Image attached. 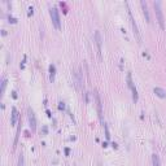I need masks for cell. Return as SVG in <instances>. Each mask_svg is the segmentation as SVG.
<instances>
[{
  "label": "cell",
  "mask_w": 166,
  "mask_h": 166,
  "mask_svg": "<svg viewBox=\"0 0 166 166\" xmlns=\"http://www.w3.org/2000/svg\"><path fill=\"white\" fill-rule=\"evenodd\" d=\"M152 165L153 166H161V161H160L158 154L154 153L153 156H152Z\"/></svg>",
  "instance_id": "12"
},
{
  "label": "cell",
  "mask_w": 166,
  "mask_h": 166,
  "mask_svg": "<svg viewBox=\"0 0 166 166\" xmlns=\"http://www.w3.org/2000/svg\"><path fill=\"white\" fill-rule=\"evenodd\" d=\"M95 99H96V105H97L99 117H100V121L103 122V125H104V119H103V110H101V100H100V96H99V93H97V92H95Z\"/></svg>",
  "instance_id": "8"
},
{
  "label": "cell",
  "mask_w": 166,
  "mask_h": 166,
  "mask_svg": "<svg viewBox=\"0 0 166 166\" xmlns=\"http://www.w3.org/2000/svg\"><path fill=\"white\" fill-rule=\"evenodd\" d=\"M127 84H128V87L131 88V91H132V99H134V101H138V91H136L135 86H134V82H132V79H131V74L130 73L127 74Z\"/></svg>",
  "instance_id": "5"
},
{
  "label": "cell",
  "mask_w": 166,
  "mask_h": 166,
  "mask_svg": "<svg viewBox=\"0 0 166 166\" xmlns=\"http://www.w3.org/2000/svg\"><path fill=\"white\" fill-rule=\"evenodd\" d=\"M18 166H23V156L22 154H20V157H18Z\"/></svg>",
  "instance_id": "15"
},
{
  "label": "cell",
  "mask_w": 166,
  "mask_h": 166,
  "mask_svg": "<svg viewBox=\"0 0 166 166\" xmlns=\"http://www.w3.org/2000/svg\"><path fill=\"white\" fill-rule=\"evenodd\" d=\"M5 86H7V79H5V78H3V81H1V95H4Z\"/></svg>",
  "instance_id": "14"
},
{
  "label": "cell",
  "mask_w": 166,
  "mask_h": 166,
  "mask_svg": "<svg viewBox=\"0 0 166 166\" xmlns=\"http://www.w3.org/2000/svg\"><path fill=\"white\" fill-rule=\"evenodd\" d=\"M153 91H154V93H156V95L158 96V97H162V99H164V97H166V91L164 90V88L156 87V88H154Z\"/></svg>",
  "instance_id": "11"
},
{
  "label": "cell",
  "mask_w": 166,
  "mask_h": 166,
  "mask_svg": "<svg viewBox=\"0 0 166 166\" xmlns=\"http://www.w3.org/2000/svg\"><path fill=\"white\" fill-rule=\"evenodd\" d=\"M55 71H56L55 65H51L49 66V79H51V82L55 81Z\"/></svg>",
  "instance_id": "13"
},
{
  "label": "cell",
  "mask_w": 166,
  "mask_h": 166,
  "mask_svg": "<svg viewBox=\"0 0 166 166\" xmlns=\"http://www.w3.org/2000/svg\"><path fill=\"white\" fill-rule=\"evenodd\" d=\"M128 17H130V21H131V26H132V30H134V35L136 36V39H138L139 43H141V35H140V33H139L138 25H136L135 20H134V17H132V13H131L130 9H128Z\"/></svg>",
  "instance_id": "3"
},
{
  "label": "cell",
  "mask_w": 166,
  "mask_h": 166,
  "mask_svg": "<svg viewBox=\"0 0 166 166\" xmlns=\"http://www.w3.org/2000/svg\"><path fill=\"white\" fill-rule=\"evenodd\" d=\"M27 117H29V123H30V128L33 132L36 131V118H35V114H34L33 109L29 108L27 109Z\"/></svg>",
  "instance_id": "4"
},
{
  "label": "cell",
  "mask_w": 166,
  "mask_h": 166,
  "mask_svg": "<svg viewBox=\"0 0 166 166\" xmlns=\"http://www.w3.org/2000/svg\"><path fill=\"white\" fill-rule=\"evenodd\" d=\"M140 5H141V8H143V13H144V16H145L147 22H151V17H149V10H148V5H147V3L144 1V0H141Z\"/></svg>",
  "instance_id": "9"
},
{
  "label": "cell",
  "mask_w": 166,
  "mask_h": 166,
  "mask_svg": "<svg viewBox=\"0 0 166 166\" xmlns=\"http://www.w3.org/2000/svg\"><path fill=\"white\" fill-rule=\"evenodd\" d=\"M154 10H156V16H157V21L160 23V27L165 29V22H164V14H162V10H161V4L160 1H154Z\"/></svg>",
  "instance_id": "1"
},
{
  "label": "cell",
  "mask_w": 166,
  "mask_h": 166,
  "mask_svg": "<svg viewBox=\"0 0 166 166\" xmlns=\"http://www.w3.org/2000/svg\"><path fill=\"white\" fill-rule=\"evenodd\" d=\"M74 83H75V87L78 88V90H81L82 83H83V77H82L81 70L74 71Z\"/></svg>",
  "instance_id": "6"
},
{
  "label": "cell",
  "mask_w": 166,
  "mask_h": 166,
  "mask_svg": "<svg viewBox=\"0 0 166 166\" xmlns=\"http://www.w3.org/2000/svg\"><path fill=\"white\" fill-rule=\"evenodd\" d=\"M17 121H18V110L16 108L12 109V119H10V123L13 126L17 125Z\"/></svg>",
  "instance_id": "10"
},
{
  "label": "cell",
  "mask_w": 166,
  "mask_h": 166,
  "mask_svg": "<svg viewBox=\"0 0 166 166\" xmlns=\"http://www.w3.org/2000/svg\"><path fill=\"white\" fill-rule=\"evenodd\" d=\"M95 42H96V45H97V55H99V58H101V35H100V31L96 30L95 31Z\"/></svg>",
  "instance_id": "7"
},
{
  "label": "cell",
  "mask_w": 166,
  "mask_h": 166,
  "mask_svg": "<svg viewBox=\"0 0 166 166\" xmlns=\"http://www.w3.org/2000/svg\"><path fill=\"white\" fill-rule=\"evenodd\" d=\"M49 14H51V18H52V22H53V25H55V27L60 29V14H58L57 8L51 7L49 8Z\"/></svg>",
  "instance_id": "2"
}]
</instances>
